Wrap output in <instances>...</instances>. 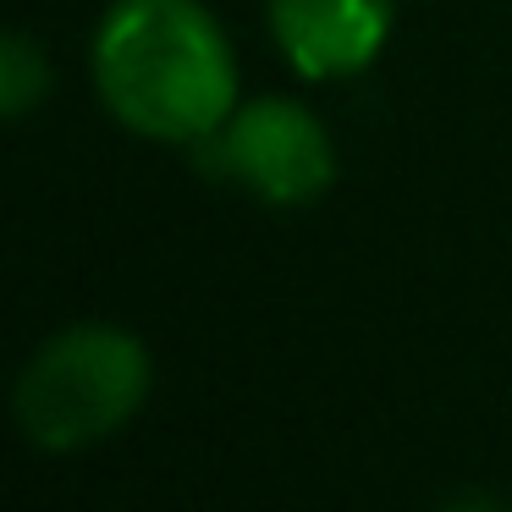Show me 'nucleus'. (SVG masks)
I'll return each mask as SVG.
<instances>
[{"label":"nucleus","mask_w":512,"mask_h":512,"mask_svg":"<svg viewBox=\"0 0 512 512\" xmlns=\"http://www.w3.org/2000/svg\"><path fill=\"white\" fill-rule=\"evenodd\" d=\"M94 83L116 122L155 144H204L237 111L232 45L199 0H111Z\"/></svg>","instance_id":"f257e3e1"},{"label":"nucleus","mask_w":512,"mask_h":512,"mask_svg":"<svg viewBox=\"0 0 512 512\" xmlns=\"http://www.w3.org/2000/svg\"><path fill=\"white\" fill-rule=\"evenodd\" d=\"M149 347L122 325H67L17 380V424L39 452H83L116 435L149 397Z\"/></svg>","instance_id":"f03ea898"},{"label":"nucleus","mask_w":512,"mask_h":512,"mask_svg":"<svg viewBox=\"0 0 512 512\" xmlns=\"http://www.w3.org/2000/svg\"><path fill=\"white\" fill-rule=\"evenodd\" d=\"M215 177L248 188L265 204H314L336 182V149L325 122L287 94L248 100L199 144Z\"/></svg>","instance_id":"7ed1b4c3"},{"label":"nucleus","mask_w":512,"mask_h":512,"mask_svg":"<svg viewBox=\"0 0 512 512\" xmlns=\"http://www.w3.org/2000/svg\"><path fill=\"white\" fill-rule=\"evenodd\" d=\"M270 34L298 78H358L391 39V0H270Z\"/></svg>","instance_id":"20e7f679"},{"label":"nucleus","mask_w":512,"mask_h":512,"mask_svg":"<svg viewBox=\"0 0 512 512\" xmlns=\"http://www.w3.org/2000/svg\"><path fill=\"white\" fill-rule=\"evenodd\" d=\"M50 94V61L28 34L0 39V116H28Z\"/></svg>","instance_id":"39448f33"},{"label":"nucleus","mask_w":512,"mask_h":512,"mask_svg":"<svg viewBox=\"0 0 512 512\" xmlns=\"http://www.w3.org/2000/svg\"><path fill=\"white\" fill-rule=\"evenodd\" d=\"M441 512H507L501 501H490V496H457V501H446Z\"/></svg>","instance_id":"423d86ee"}]
</instances>
